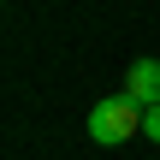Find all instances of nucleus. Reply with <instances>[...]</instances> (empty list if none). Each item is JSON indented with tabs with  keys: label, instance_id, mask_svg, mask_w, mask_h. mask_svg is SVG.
<instances>
[{
	"label": "nucleus",
	"instance_id": "nucleus-1",
	"mask_svg": "<svg viewBox=\"0 0 160 160\" xmlns=\"http://www.w3.org/2000/svg\"><path fill=\"white\" fill-rule=\"evenodd\" d=\"M131 137H142V107L131 101V95H107V101H95L89 107V142H131Z\"/></svg>",
	"mask_w": 160,
	"mask_h": 160
},
{
	"label": "nucleus",
	"instance_id": "nucleus-3",
	"mask_svg": "<svg viewBox=\"0 0 160 160\" xmlns=\"http://www.w3.org/2000/svg\"><path fill=\"white\" fill-rule=\"evenodd\" d=\"M142 137L160 142V107H142Z\"/></svg>",
	"mask_w": 160,
	"mask_h": 160
},
{
	"label": "nucleus",
	"instance_id": "nucleus-2",
	"mask_svg": "<svg viewBox=\"0 0 160 160\" xmlns=\"http://www.w3.org/2000/svg\"><path fill=\"white\" fill-rule=\"evenodd\" d=\"M125 95L137 107H160V59H131L125 71Z\"/></svg>",
	"mask_w": 160,
	"mask_h": 160
}]
</instances>
